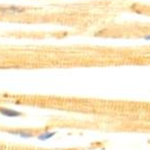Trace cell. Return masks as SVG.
<instances>
[{
  "mask_svg": "<svg viewBox=\"0 0 150 150\" xmlns=\"http://www.w3.org/2000/svg\"><path fill=\"white\" fill-rule=\"evenodd\" d=\"M56 134V132L54 131V132H43L42 134H39L38 135V140H40V141H45V140H48V139L50 138H53L54 135Z\"/></svg>",
  "mask_w": 150,
  "mask_h": 150,
  "instance_id": "4",
  "label": "cell"
},
{
  "mask_svg": "<svg viewBox=\"0 0 150 150\" xmlns=\"http://www.w3.org/2000/svg\"><path fill=\"white\" fill-rule=\"evenodd\" d=\"M144 39H145V40H148V41H149V40H150V35L145 36V37H144Z\"/></svg>",
  "mask_w": 150,
  "mask_h": 150,
  "instance_id": "5",
  "label": "cell"
},
{
  "mask_svg": "<svg viewBox=\"0 0 150 150\" xmlns=\"http://www.w3.org/2000/svg\"><path fill=\"white\" fill-rule=\"evenodd\" d=\"M0 11L2 13H12V14H17V13H23L25 11L24 8H20V6H8V8H0Z\"/></svg>",
  "mask_w": 150,
  "mask_h": 150,
  "instance_id": "3",
  "label": "cell"
},
{
  "mask_svg": "<svg viewBox=\"0 0 150 150\" xmlns=\"http://www.w3.org/2000/svg\"><path fill=\"white\" fill-rule=\"evenodd\" d=\"M0 113L4 117H8V118H16V117L22 115L20 111H16V110L10 109V108H0Z\"/></svg>",
  "mask_w": 150,
  "mask_h": 150,
  "instance_id": "1",
  "label": "cell"
},
{
  "mask_svg": "<svg viewBox=\"0 0 150 150\" xmlns=\"http://www.w3.org/2000/svg\"><path fill=\"white\" fill-rule=\"evenodd\" d=\"M8 133L19 135L20 138H23V139L33 138V135H34L30 131H28V130H8Z\"/></svg>",
  "mask_w": 150,
  "mask_h": 150,
  "instance_id": "2",
  "label": "cell"
}]
</instances>
